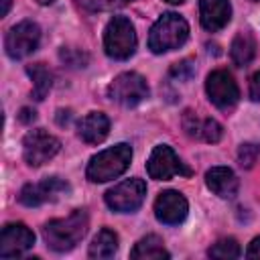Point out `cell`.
Here are the masks:
<instances>
[{
  "label": "cell",
  "instance_id": "9c48e42d",
  "mask_svg": "<svg viewBox=\"0 0 260 260\" xmlns=\"http://www.w3.org/2000/svg\"><path fill=\"white\" fill-rule=\"evenodd\" d=\"M146 173H148L150 179L169 181L175 175L189 177L191 175V169L177 156V152L169 144H158V146H154V150L148 156Z\"/></svg>",
  "mask_w": 260,
  "mask_h": 260
},
{
  "label": "cell",
  "instance_id": "d4e9b609",
  "mask_svg": "<svg viewBox=\"0 0 260 260\" xmlns=\"http://www.w3.org/2000/svg\"><path fill=\"white\" fill-rule=\"evenodd\" d=\"M169 75H171L173 79H177V81H189V79L195 75V61L183 59V61L175 63V65L171 67Z\"/></svg>",
  "mask_w": 260,
  "mask_h": 260
},
{
  "label": "cell",
  "instance_id": "5bb4252c",
  "mask_svg": "<svg viewBox=\"0 0 260 260\" xmlns=\"http://www.w3.org/2000/svg\"><path fill=\"white\" fill-rule=\"evenodd\" d=\"M183 130L189 138L203 142H219L223 136V126L213 118H199L195 112L187 110L183 114Z\"/></svg>",
  "mask_w": 260,
  "mask_h": 260
},
{
  "label": "cell",
  "instance_id": "d6986e66",
  "mask_svg": "<svg viewBox=\"0 0 260 260\" xmlns=\"http://www.w3.org/2000/svg\"><path fill=\"white\" fill-rule=\"evenodd\" d=\"M230 55L238 67H246L252 63V59L256 55V41H254L250 30H240L234 37L232 47H230Z\"/></svg>",
  "mask_w": 260,
  "mask_h": 260
},
{
  "label": "cell",
  "instance_id": "8992f818",
  "mask_svg": "<svg viewBox=\"0 0 260 260\" xmlns=\"http://www.w3.org/2000/svg\"><path fill=\"white\" fill-rule=\"evenodd\" d=\"M71 193V185L61 177H47L39 183H28L20 189L18 201L26 207H39L43 203L59 201Z\"/></svg>",
  "mask_w": 260,
  "mask_h": 260
},
{
  "label": "cell",
  "instance_id": "2e32d148",
  "mask_svg": "<svg viewBox=\"0 0 260 260\" xmlns=\"http://www.w3.org/2000/svg\"><path fill=\"white\" fill-rule=\"evenodd\" d=\"M205 183L209 191L221 199H234L240 187V181L230 167H211L205 173Z\"/></svg>",
  "mask_w": 260,
  "mask_h": 260
},
{
  "label": "cell",
  "instance_id": "30bf717a",
  "mask_svg": "<svg viewBox=\"0 0 260 260\" xmlns=\"http://www.w3.org/2000/svg\"><path fill=\"white\" fill-rule=\"evenodd\" d=\"M59 148H61V142L43 128L30 130L22 140V156L30 167H41L49 162L59 152Z\"/></svg>",
  "mask_w": 260,
  "mask_h": 260
},
{
  "label": "cell",
  "instance_id": "52a82bcc",
  "mask_svg": "<svg viewBox=\"0 0 260 260\" xmlns=\"http://www.w3.org/2000/svg\"><path fill=\"white\" fill-rule=\"evenodd\" d=\"M146 197V183L142 179H126L106 193V205L118 213L136 211Z\"/></svg>",
  "mask_w": 260,
  "mask_h": 260
},
{
  "label": "cell",
  "instance_id": "4fadbf2b",
  "mask_svg": "<svg viewBox=\"0 0 260 260\" xmlns=\"http://www.w3.org/2000/svg\"><path fill=\"white\" fill-rule=\"evenodd\" d=\"M187 211H189L187 199L179 191H173V189L162 191L156 197V201H154V215L165 225H177V223H181L187 217Z\"/></svg>",
  "mask_w": 260,
  "mask_h": 260
},
{
  "label": "cell",
  "instance_id": "e0dca14e",
  "mask_svg": "<svg viewBox=\"0 0 260 260\" xmlns=\"http://www.w3.org/2000/svg\"><path fill=\"white\" fill-rule=\"evenodd\" d=\"M110 132V120L104 112H89L77 124V134L87 144H100Z\"/></svg>",
  "mask_w": 260,
  "mask_h": 260
},
{
  "label": "cell",
  "instance_id": "6da1fadb",
  "mask_svg": "<svg viewBox=\"0 0 260 260\" xmlns=\"http://www.w3.org/2000/svg\"><path fill=\"white\" fill-rule=\"evenodd\" d=\"M89 228V215L85 209H75L65 217L51 219L43 225V240L53 252L73 250Z\"/></svg>",
  "mask_w": 260,
  "mask_h": 260
},
{
  "label": "cell",
  "instance_id": "4316f807",
  "mask_svg": "<svg viewBox=\"0 0 260 260\" xmlns=\"http://www.w3.org/2000/svg\"><path fill=\"white\" fill-rule=\"evenodd\" d=\"M250 100L260 102V71H256L250 77Z\"/></svg>",
  "mask_w": 260,
  "mask_h": 260
},
{
  "label": "cell",
  "instance_id": "5b68a950",
  "mask_svg": "<svg viewBox=\"0 0 260 260\" xmlns=\"http://www.w3.org/2000/svg\"><path fill=\"white\" fill-rule=\"evenodd\" d=\"M150 89L146 79L136 71H124L108 85V98L124 108H134L148 98Z\"/></svg>",
  "mask_w": 260,
  "mask_h": 260
},
{
  "label": "cell",
  "instance_id": "484cf974",
  "mask_svg": "<svg viewBox=\"0 0 260 260\" xmlns=\"http://www.w3.org/2000/svg\"><path fill=\"white\" fill-rule=\"evenodd\" d=\"M130 2H134V0H91L89 6H91V10H118Z\"/></svg>",
  "mask_w": 260,
  "mask_h": 260
},
{
  "label": "cell",
  "instance_id": "836d02e7",
  "mask_svg": "<svg viewBox=\"0 0 260 260\" xmlns=\"http://www.w3.org/2000/svg\"><path fill=\"white\" fill-rule=\"evenodd\" d=\"M252 2H260V0H252Z\"/></svg>",
  "mask_w": 260,
  "mask_h": 260
},
{
  "label": "cell",
  "instance_id": "cb8c5ba5",
  "mask_svg": "<svg viewBox=\"0 0 260 260\" xmlns=\"http://www.w3.org/2000/svg\"><path fill=\"white\" fill-rule=\"evenodd\" d=\"M258 156H260V144H256V142L240 144V148H238V162H240V167L252 169L254 162L258 160Z\"/></svg>",
  "mask_w": 260,
  "mask_h": 260
},
{
  "label": "cell",
  "instance_id": "3957f363",
  "mask_svg": "<svg viewBox=\"0 0 260 260\" xmlns=\"http://www.w3.org/2000/svg\"><path fill=\"white\" fill-rule=\"evenodd\" d=\"M189 37V24L177 12H165L152 24L148 35V49L156 55L179 49Z\"/></svg>",
  "mask_w": 260,
  "mask_h": 260
},
{
  "label": "cell",
  "instance_id": "1f68e13d",
  "mask_svg": "<svg viewBox=\"0 0 260 260\" xmlns=\"http://www.w3.org/2000/svg\"><path fill=\"white\" fill-rule=\"evenodd\" d=\"M35 2H39V4H43V6H47V4H53L55 0H35Z\"/></svg>",
  "mask_w": 260,
  "mask_h": 260
},
{
  "label": "cell",
  "instance_id": "83f0119b",
  "mask_svg": "<svg viewBox=\"0 0 260 260\" xmlns=\"http://www.w3.org/2000/svg\"><path fill=\"white\" fill-rule=\"evenodd\" d=\"M246 258H260V236H256L250 242V246L246 250Z\"/></svg>",
  "mask_w": 260,
  "mask_h": 260
},
{
  "label": "cell",
  "instance_id": "ffe728a7",
  "mask_svg": "<svg viewBox=\"0 0 260 260\" xmlns=\"http://www.w3.org/2000/svg\"><path fill=\"white\" fill-rule=\"evenodd\" d=\"M118 252V234L110 228H104L95 234V238L91 240L89 244V258H95V260H106V258H112L114 254Z\"/></svg>",
  "mask_w": 260,
  "mask_h": 260
},
{
  "label": "cell",
  "instance_id": "ba28073f",
  "mask_svg": "<svg viewBox=\"0 0 260 260\" xmlns=\"http://www.w3.org/2000/svg\"><path fill=\"white\" fill-rule=\"evenodd\" d=\"M41 43V28L32 20H22L14 24L4 39V49L10 59H24L37 51Z\"/></svg>",
  "mask_w": 260,
  "mask_h": 260
},
{
  "label": "cell",
  "instance_id": "7c38bea8",
  "mask_svg": "<svg viewBox=\"0 0 260 260\" xmlns=\"http://www.w3.org/2000/svg\"><path fill=\"white\" fill-rule=\"evenodd\" d=\"M35 246V234L24 223H6L0 234V256L16 258Z\"/></svg>",
  "mask_w": 260,
  "mask_h": 260
},
{
  "label": "cell",
  "instance_id": "4dcf8cb0",
  "mask_svg": "<svg viewBox=\"0 0 260 260\" xmlns=\"http://www.w3.org/2000/svg\"><path fill=\"white\" fill-rule=\"evenodd\" d=\"M10 4H12V0H2V16H6V14H8Z\"/></svg>",
  "mask_w": 260,
  "mask_h": 260
},
{
  "label": "cell",
  "instance_id": "9a60e30c",
  "mask_svg": "<svg viewBox=\"0 0 260 260\" xmlns=\"http://www.w3.org/2000/svg\"><path fill=\"white\" fill-rule=\"evenodd\" d=\"M199 18L205 30H221L232 18L230 0H199Z\"/></svg>",
  "mask_w": 260,
  "mask_h": 260
},
{
  "label": "cell",
  "instance_id": "277c9868",
  "mask_svg": "<svg viewBox=\"0 0 260 260\" xmlns=\"http://www.w3.org/2000/svg\"><path fill=\"white\" fill-rule=\"evenodd\" d=\"M104 49L106 55L124 61L130 59L136 51V30L126 16H114L104 30Z\"/></svg>",
  "mask_w": 260,
  "mask_h": 260
},
{
  "label": "cell",
  "instance_id": "f1b7e54d",
  "mask_svg": "<svg viewBox=\"0 0 260 260\" xmlns=\"http://www.w3.org/2000/svg\"><path fill=\"white\" fill-rule=\"evenodd\" d=\"M18 120H20L22 124H30V122H35V120H37V112H35V110H30V108H22V110H20V114H18Z\"/></svg>",
  "mask_w": 260,
  "mask_h": 260
},
{
  "label": "cell",
  "instance_id": "603a6c76",
  "mask_svg": "<svg viewBox=\"0 0 260 260\" xmlns=\"http://www.w3.org/2000/svg\"><path fill=\"white\" fill-rule=\"evenodd\" d=\"M59 59L67 65V67H73V69H81L89 63V55L81 49H73V47H63L61 53H59Z\"/></svg>",
  "mask_w": 260,
  "mask_h": 260
},
{
  "label": "cell",
  "instance_id": "ac0fdd59",
  "mask_svg": "<svg viewBox=\"0 0 260 260\" xmlns=\"http://www.w3.org/2000/svg\"><path fill=\"white\" fill-rule=\"evenodd\" d=\"M130 258H134V260H162L165 258L167 260V258H171V254L165 248L162 240L158 236L150 234L136 242V246L130 250Z\"/></svg>",
  "mask_w": 260,
  "mask_h": 260
},
{
  "label": "cell",
  "instance_id": "d6a6232c",
  "mask_svg": "<svg viewBox=\"0 0 260 260\" xmlns=\"http://www.w3.org/2000/svg\"><path fill=\"white\" fill-rule=\"evenodd\" d=\"M165 2H169V4H181V2H185V0H165Z\"/></svg>",
  "mask_w": 260,
  "mask_h": 260
},
{
  "label": "cell",
  "instance_id": "44dd1931",
  "mask_svg": "<svg viewBox=\"0 0 260 260\" xmlns=\"http://www.w3.org/2000/svg\"><path fill=\"white\" fill-rule=\"evenodd\" d=\"M26 73L32 79V98L37 102L45 100L51 85H53V73L45 63H32L26 67Z\"/></svg>",
  "mask_w": 260,
  "mask_h": 260
},
{
  "label": "cell",
  "instance_id": "f546056e",
  "mask_svg": "<svg viewBox=\"0 0 260 260\" xmlns=\"http://www.w3.org/2000/svg\"><path fill=\"white\" fill-rule=\"evenodd\" d=\"M57 114H59V116H57V122H59V126H65V124L69 122V118H71V112H69V110H65V112H63V110H59Z\"/></svg>",
  "mask_w": 260,
  "mask_h": 260
},
{
  "label": "cell",
  "instance_id": "7402d4cb",
  "mask_svg": "<svg viewBox=\"0 0 260 260\" xmlns=\"http://www.w3.org/2000/svg\"><path fill=\"white\" fill-rule=\"evenodd\" d=\"M207 254L209 258H217V260H234L240 256V244L234 238H221L207 250Z\"/></svg>",
  "mask_w": 260,
  "mask_h": 260
},
{
  "label": "cell",
  "instance_id": "8fae6325",
  "mask_svg": "<svg viewBox=\"0 0 260 260\" xmlns=\"http://www.w3.org/2000/svg\"><path fill=\"white\" fill-rule=\"evenodd\" d=\"M205 91H207V98L209 102L228 112L232 110L238 100H240V89H238V83L234 81L232 73H228L225 69H215L207 75V81H205Z\"/></svg>",
  "mask_w": 260,
  "mask_h": 260
},
{
  "label": "cell",
  "instance_id": "7a4b0ae2",
  "mask_svg": "<svg viewBox=\"0 0 260 260\" xmlns=\"http://www.w3.org/2000/svg\"><path fill=\"white\" fill-rule=\"evenodd\" d=\"M132 160V148L126 142L114 144L102 152H98L95 156H91V160L87 162L85 169V177L91 183H106L112 181L116 177H120Z\"/></svg>",
  "mask_w": 260,
  "mask_h": 260
}]
</instances>
